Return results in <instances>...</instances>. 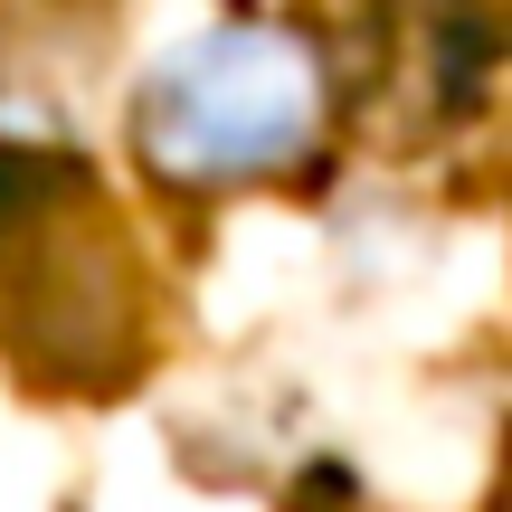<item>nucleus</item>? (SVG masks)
I'll use <instances>...</instances> for the list:
<instances>
[{
    "instance_id": "nucleus-2",
    "label": "nucleus",
    "mask_w": 512,
    "mask_h": 512,
    "mask_svg": "<svg viewBox=\"0 0 512 512\" xmlns=\"http://www.w3.org/2000/svg\"><path fill=\"white\" fill-rule=\"evenodd\" d=\"M0 332L38 342V370L67 389L143 361L133 247L76 162H0Z\"/></svg>"
},
{
    "instance_id": "nucleus-1",
    "label": "nucleus",
    "mask_w": 512,
    "mask_h": 512,
    "mask_svg": "<svg viewBox=\"0 0 512 512\" xmlns=\"http://www.w3.org/2000/svg\"><path fill=\"white\" fill-rule=\"evenodd\" d=\"M332 133V57L285 19H228L190 38L133 95V152L171 190H238L304 171Z\"/></svg>"
},
{
    "instance_id": "nucleus-3",
    "label": "nucleus",
    "mask_w": 512,
    "mask_h": 512,
    "mask_svg": "<svg viewBox=\"0 0 512 512\" xmlns=\"http://www.w3.org/2000/svg\"><path fill=\"white\" fill-rule=\"evenodd\" d=\"M370 114L389 133H446L484 95V10L475 0H370Z\"/></svg>"
}]
</instances>
